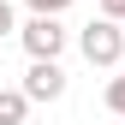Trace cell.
<instances>
[{
    "mask_svg": "<svg viewBox=\"0 0 125 125\" xmlns=\"http://www.w3.org/2000/svg\"><path fill=\"white\" fill-rule=\"evenodd\" d=\"M77 54H83L89 66H107V72H113L119 60H125V30H119L113 18H95V24H83V30H77Z\"/></svg>",
    "mask_w": 125,
    "mask_h": 125,
    "instance_id": "obj_1",
    "label": "cell"
},
{
    "mask_svg": "<svg viewBox=\"0 0 125 125\" xmlns=\"http://www.w3.org/2000/svg\"><path fill=\"white\" fill-rule=\"evenodd\" d=\"M18 42H24L30 60H60V54H66V24H60V18H30L18 30Z\"/></svg>",
    "mask_w": 125,
    "mask_h": 125,
    "instance_id": "obj_2",
    "label": "cell"
},
{
    "mask_svg": "<svg viewBox=\"0 0 125 125\" xmlns=\"http://www.w3.org/2000/svg\"><path fill=\"white\" fill-rule=\"evenodd\" d=\"M24 95L30 101H60L66 95V72H60V60H30V72H24Z\"/></svg>",
    "mask_w": 125,
    "mask_h": 125,
    "instance_id": "obj_3",
    "label": "cell"
},
{
    "mask_svg": "<svg viewBox=\"0 0 125 125\" xmlns=\"http://www.w3.org/2000/svg\"><path fill=\"white\" fill-rule=\"evenodd\" d=\"M24 113H30L24 89H0V125H24Z\"/></svg>",
    "mask_w": 125,
    "mask_h": 125,
    "instance_id": "obj_4",
    "label": "cell"
},
{
    "mask_svg": "<svg viewBox=\"0 0 125 125\" xmlns=\"http://www.w3.org/2000/svg\"><path fill=\"white\" fill-rule=\"evenodd\" d=\"M30 18H60V12H72V0H24Z\"/></svg>",
    "mask_w": 125,
    "mask_h": 125,
    "instance_id": "obj_5",
    "label": "cell"
},
{
    "mask_svg": "<svg viewBox=\"0 0 125 125\" xmlns=\"http://www.w3.org/2000/svg\"><path fill=\"white\" fill-rule=\"evenodd\" d=\"M101 101H107V113L125 119V77H107V95H101Z\"/></svg>",
    "mask_w": 125,
    "mask_h": 125,
    "instance_id": "obj_6",
    "label": "cell"
},
{
    "mask_svg": "<svg viewBox=\"0 0 125 125\" xmlns=\"http://www.w3.org/2000/svg\"><path fill=\"white\" fill-rule=\"evenodd\" d=\"M12 30H24V24H18V12H12V0H0V36H12Z\"/></svg>",
    "mask_w": 125,
    "mask_h": 125,
    "instance_id": "obj_7",
    "label": "cell"
},
{
    "mask_svg": "<svg viewBox=\"0 0 125 125\" xmlns=\"http://www.w3.org/2000/svg\"><path fill=\"white\" fill-rule=\"evenodd\" d=\"M101 18H113V24H119V18H125V0H101Z\"/></svg>",
    "mask_w": 125,
    "mask_h": 125,
    "instance_id": "obj_8",
    "label": "cell"
}]
</instances>
